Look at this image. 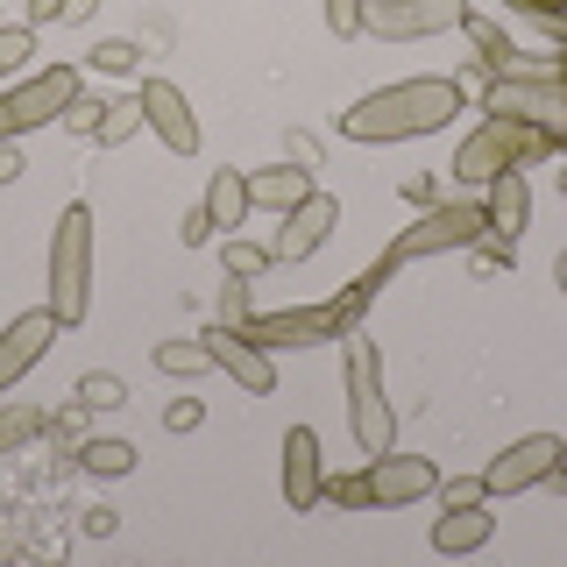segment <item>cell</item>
<instances>
[{"label":"cell","mask_w":567,"mask_h":567,"mask_svg":"<svg viewBox=\"0 0 567 567\" xmlns=\"http://www.w3.org/2000/svg\"><path fill=\"white\" fill-rule=\"evenodd\" d=\"M93 8H100V0H64V22H85Z\"/></svg>","instance_id":"38"},{"label":"cell","mask_w":567,"mask_h":567,"mask_svg":"<svg viewBox=\"0 0 567 567\" xmlns=\"http://www.w3.org/2000/svg\"><path fill=\"white\" fill-rule=\"evenodd\" d=\"M560 199H567V171H560Z\"/></svg>","instance_id":"41"},{"label":"cell","mask_w":567,"mask_h":567,"mask_svg":"<svg viewBox=\"0 0 567 567\" xmlns=\"http://www.w3.org/2000/svg\"><path fill=\"white\" fill-rule=\"evenodd\" d=\"M554 483H567V447H560V468H554Z\"/></svg>","instance_id":"40"},{"label":"cell","mask_w":567,"mask_h":567,"mask_svg":"<svg viewBox=\"0 0 567 567\" xmlns=\"http://www.w3.org/2000/svg\"><path fill=\"white\" fill-rule=\"evenodd\" d=\"M306 192H312V171H291V164L248 171V206H262V213H291Z\"/></svg>","instance_id":"18"},{"label":"cell","mask_w":567,"mask_h":567,"mask_svg":"<svg viewBox=\"0 0 567 567\" xmlns=\"http://www.w3.org/2000/svg\"><path fill=\"white\" fill-rule=\"evenodd\" d=\"M554 150V135L546 128H532V121H511V114H489L483 128H475L468 142L454 150V177L461 185H489V177H504V171H518L525 156H546Z\"/></svg>","instance_id":"4"},{"label":"cell","mask_w":567,"mask_h":567,"mask_svg":"<svg viewBox=\"0 0 567 567\" xmlns=\"http://www.w3.org/2000/svg\"><path fill=\"white\" fill-rule=\"evenodd\" d=\"M483 475H454V483H440V504H483Z\"/></svg>","instance_id":"33"},{"label":"cell","mask_w":567,"mask_h":567,"mask_svg":"<svg viewBox=\"0 0 567 567\" xmlns=\"http://www.w3.org/2000/svg\"><path fill=\"white\" fill-rule=\"evenodd\" d=\"M43 425H50V412H35V404H0V454H22Z\"/></svg>","instance_id":"20"},{"label":"cell","mask_w":567,"mask_h":567,"mask_svg":"<svg viewBox=\"0 0 567 567\" xmlns=\"http://www.w3.org/2000/svg\"><path fill=\"white\" fill-rule=\"evenodd\" d=\"M489 235V213L483 199H447V206H425L412 227H398V241L383 248V262H419V256H447V248H475Z\"/></svg>","instance_id":"5"},{"label":"cell","mask_w":567,"mask_h":567,"mask_svg":"<svg viewBox=\"0 0 567 567\" xmlns=\"http://www.w3.org/2000/svg\"><path fill=\"white\" fill-rule=\"evenodd\" d=\"M79 404H85V412H114V404H128V383L106 377V369H85V377H79Z\"/></svg>","instance_id":"25"},{"label":"cell","mask_w":567,"mask_h":567,"mask_svg":"<svg viewBox=\"0 0 567 567\" xmlns=\"http://www.w3.org/2000/svg\"><path fill=\"white\" fill-rule=\"evenodd\" d=\"M50 312L58 327H79L93 312V213L64 206L50 227Z\"/></svg>","instance_id":"3"},{"label":"cell","mask_w":567,"mask_h":567,"mask_svg":"<svg viewBox=\"0 0 567 567\" xmlns=\"http://www.w3.org/2000/svg\"><path fill=\"white\" fill-rule=\"evenodd\" d=\"M199 419H206V404H199V398H177V404H164V433H192Z\"/></svg>","instance_id":"32"},{"label":"cell","mask_w":567,"mask_h":567,"mask_svg":"<svg viewBox=\"0 0 567 567\" xmlns=\"http://www.w3.org/2000/svg\"><path fill=\"white\" fill-rule=\"evenodd\" d=\"M554 284H560V291H567V248H560V256H554Z\"/></svg>","instance_id":"39"},{"label":"cell","mask_w":567,"mask_h":567,"mask_svg":"<svg viewBox=\"0 0 567 567\" xmlns=\"http://www.w3.org/2000/svg\"><path fill=\"white\" fill-rule=\"evenodd\" d=\"M50 341H58V312H50V306H35V312H22V319L0 327V398H8V390L43 362Z\"/></svg>","instance_id":"13"},{"label":"cell","mask_w":567,"mask_h":567,"mask_svg":"<svg viewBox=\"0 0 567 567\" xmlns=\"http://www.w3.org/2000/svg\"><path fill=\"white\" fill-rule=\"evenodd\" d=\"M177 241H185V248H206V241H213V220H206V206H192V213H185Z\"/></svg>","instance_id":"34"},{"label":"cell","mask_w":567,"mask_h":567,"mask_svg":"<svg viewBox=\"0 0 567 567\" xmlns=\"http://www.w3.org/2000/svg\"><path fill=\"white\" fill-rule=\"evenodd\" d=\"M341 383H348V433L362 454H390L398 447V412H390V390H383V354L377 341L348 333L341 341Z\"/></svg>","instance_id":"2"},{"label":"cell","mask_w":567,"mask_h":567,"mask_svg":"<svg viewBox=\"0 0 567 567\" xmlns=\"http://www.w3.org/2000/svg\"><path fill=\"white\" fill-rule=\"evenodd\" d=\"M333 227H341V199L312 185L306 199L284 213V227L270 235V256H277V262H306V256H319V248L333 241Z\"/></svg>","instance_id":"10"},{"label":"cell","mask_w":567,"mask_h":567,"mask_svg":"<svg viewBox=\"0 0 567 567\" xmlns=\"http://www.w3.org/2000/svg\"><path fill=\"white\" fill-rule=\"evenodd\" d=\"M79 461H85V475H128L135 468V447H128V440H114V433H100V440H85V447H79Z\"/></svg>","instance_id":"21"},{"label":"cell","mask_w":567,"mask_h":567,"mask_svg":"<svg viewBox=\"0 0 567 567\" xmlns=\"http://www.w3.org/2000/svg\"><path fill=\"white\" fill-rule=\"evenodd\" d=\"M29 58H35V29L29 22H8V29H0V79H14Z\"/></svg>","instance_id":"27"},{"label":"cell","mask_w":567,"mask_h":567,"mask_svg":"<svg viewBox=\"0 0 567 567\" xmlns=\"http://www.w3.org/2000/svg\"><path fill=\"white\" fill-rule=\"evenodd\" d=\"M199 341H206V354H213V369H220V377L235 383V390H248V398H270V390H277V362H270V348H262V341H248L241 327L213 319Z\"/></svg>","instance_id":"8"},{"label":"cell","mask_w":567,"mask_h":567,"mask_svg":"<svg viewBox=\"0 0 567 567\" xmlns=\"http://www.w3.org/2000/svg\"><path fill=\"white\" fill-rule=\"evenodd\" d=\"M79 412H85V404H79ZM79 412H50V425H43V433H50V440H64V447H71V440H79ZM79 447H85V440H79Z\"/></svg>","instance_id":"35"},{"label":"cell","mask_w":567,"mask_h":567,"mask_svg":"<svg viewBox=\"0 0 567 567\" xmlns=\"http://www.w3.org/2000/svg\"><path fill=\"white\" fill-rule=\"evenodd\" d=\"M93 71H106V79H128V71H135V43H100L93 50Z\"/></svg>","instance_id":"31"},{"label":"cell","mask_w":567,"mask_h":567,"mask_svg":"<svg viewBox=\"0 0 567 567\" xmlns=\"http://www.w3.org/2000/svg\"><path fill=\"white\" fill-rule=\"evenodd\" d=\"M489 199H483V213H489V235H504V241H518L525 227H532V185H525V171H504V177H489Z\"/></svg>","instance_id":"16"},{"label":"cell","mask_w":567,"mask_h":567,"mask_svg":"<svg viewBox=\"0 0 567 567\" xmlns=\"http://www.w3.org/2000/svg\"><path fill=\"white\" fill-rule=\"evenodd\" d=\"M440 489V468L425 454H369V496H377V511H398V504H419V496Z\"/></svg>","instance_id":"12"},{"label":"cell","mask_w":567,"mask_h":567,"mask_svg":"<svg viewBox=\"0 0 567 567\" xmlns=\"http://www.w3.org/2000/svg\"><path fill=\"white\" fill-rule=\"evenodd\" d=\"M362 8H369V0H327V29L341 35V43H348V35H362Z\"/></svg>","instance_id":"30"},{"label":"cell","mask_w":567,"mask_h":567,"mask_svg":"<svg viewBox=\"0 0 567 567\" xmlns=\"http://www.w3.org/2000/svg\"><path fill=\"white\" fill-rule=\"evenodd\" d=\"M142 128H150L156 142H164L171 156H192L199 150V121H192V100L177 93L171 79H142Z\"/></svg>","instance_id":"11"},{"label":"cell","mask_w":567,"mask_h":567,"mask_svg":"<svg viewBox=\"0 0 567 567\" xmlns=\"http://www.w3.org/2000/svg\"><path fill=\"white\" fill-rule=\"evenodd\" d=\"M468 22V0H369L362 29L383 43H425V35H447Z\"/></svg>","instance_id":"7"},{"label":"cell","mask_w":567,"mask_h":567,"mask_svg":"<svg viewBox=\"0 0 567 567\" xmlns=\"http://www.w3.org/2000/svg\"><path fill=\"white\" fill-rule=\"evenodd\" d=\"M461 114V79H398L383 93L354 100L341 114L348 142H412V135H440Z\"/></svg>","instance_id":"1"},{"label":"cell","mask_w":567,"mask_h":567,"mask_svg":"<svg viewBox=\"0 0 567 567\" xmlns=\"http://www.w3.org/2000/svg\"><path fill=\"white\" fill-rule=\"evenodd\" d=\"M128 135H142V100H106V121H100V142L121 150Z\"/></svg>","instance_id":"26"},{"label":"cell","mask_w":567,"mask_h":567,"mask_svg":"<svg viewBox=\"0 0 567 567\" xmlns=\"http://www.w3.org/2000/svg\"><path fill=\"white\" fill-rule=\"evenodd\" d=\"M206 220H213V235H235V227L248 220V171H213V185H206Z\"/></svg>","instance_id":"17"},{"label":"cell","mask_w":567,"mask_h":567,"mask_svg":"<svg viewBox=\"0 0 567 567\" xmlns=\"http://www.w3.org/2000/svg\"><path fill=\"white\" fill-rule=\"evenodd\" d=\"M461 29L475 35V50H483V64L496 71V79H504V71H511V58H518V50H511V35L496 29V22H483V14H468V22H461Z\"/></svg>","instance_id":"24"},{"label":"cell","mask_w":567,"mask_h":567,"mask_svg":"<svg viewBox=\"0 0 567 567\" xmlns=\"http://www.w3.org/2000/svg\"><path fill=\"white\" fill-rule=\"evenodd\" d=\"M319 504H333V511H377V496H369V468L362 475H327V483H319Z\"/></svg>","instance_id":"22"},{"label":"cell","mask_w":567,"mask_h":567,"mask_svg":"<svg viewBox=\"0 0 567 567\" xmlns=\"http://www.w3.org/2000/svg\"><path fill=\"white\" fill-rule=\"evenodd\" d=\"M560 447H567V440H554V433H525V440H511L504 454H489V468H483V489H489V496H518V489H539V483H554V468H560Z\"/></svg>","instance_id":"9"},{"label":"cell","mask_w":567,"mask_h":567,"mask_svg":"<svg viewBox=\"0 0 567 567\" xmlns=\"http://www.w3.org/2000/svg\"><path fill=\"white\" fill-rule=\"evenodd\" d=\"M319 483H327L319 433L312 425H291L284 433V511H319Z\"/></svg>","instance_id":"14"},{"label":"cell","mask_w":567,"mask_h":567,"mask_svg":"<svg viewBox=\"0 0 567 567\" xmlns=\"http://www.w3.org/2000/svg\"><path fill=\"white\" fill-rule=\"evenodd\" d=\"M489 539H496V511H483V504H447L433 518V546H440V554H483Z\"/></svg>","instance_id":"15"},{"label":"cell","mask_w":567,"mask_h":567,"mask_svg":"<svg viewBox=\"0 0 567 567\" xmlns=\"http://www.w3.org/2000/svg\"><path fill=\"white\" fill-rule=\"evenodd\" d=\"M150 362H156V377H206L213 354H206V341H156Z\"/></svg>","instance_id":"19"},{"label":"cell","mask_w":567,"mask_h":567,"mask_svg":"<svg viewBox=\"0 0 567 567\" xmlns=\"http://www.w3.org/2000/svg\"><path fill=\"white\" fill-rule=\"evenodd\" d=\"M220 319H227V327H248V319H256V306H248V277L220 284Z\"/></svg>","instance_id":"28"},{"label":"cell","mask_w":567,"mask_h":567,"mask_svg":"<svg viewBox=\"0 0 567 567\" xmlns=\"http://www.w3.org/2000/svg\"><path fill=\"white\" fill-rule=\"evenodd\" d=\"M100 121H106V100H85V93H79V100L64 106V128H71V135H100Z\"/></svg>","instance_id":"29"},{"label":"cell","mask_w":567,"mask_h":567,"mask_svg":"<svg viewBox=\"0 0 567 567\" xmlns=\"http://www.w3.org/2000/svg\"><path fill=\"white\" fill-rule=\"evenodd\" d=\"M220 262H227V277H262V270H270V241H241V235H227L220 241Z\"/></svg>","instance_id":"23"},{"label":"cell","mask_w":567,"mask_h":567,"mask_svg":"<svg viewBox=\"0 0 567 567\" xmlns=\"http://www.w3.org/2000/svg\"><path fill=\"white\" fill-rule=\"evenodd\" d=\"M14 177H22V150H14V142H0V185H14Z\"/></svg>","instance_id":"36"},{"label":"cell","mask_w":567,"mask_h":567,"mask_svg":"<svg viewBox=\"0 0 567 567\" xmlns=\"http://www.w3.org/2000/svg\"><path fill=\"white\" fill-rule=\"evenodd\" d=\"M71 100H79V64H50L35 79H22L14 93H0V142L43 128V121H64Z\"/></svg>","instance_id":"6"},{"label":"cell","mask_w":567,"mask_h":567,"mask_svg":"<svg viewBox=\"0 0 567 567\" xmlns=\"http://www.w3.org/2000/svg\"><path fill=\"white\" fill-rule=\"evenodd\" d=\"M35 22H64V0H29V29Z\"/></svg>","instance_id":"37"}]
</instances>
